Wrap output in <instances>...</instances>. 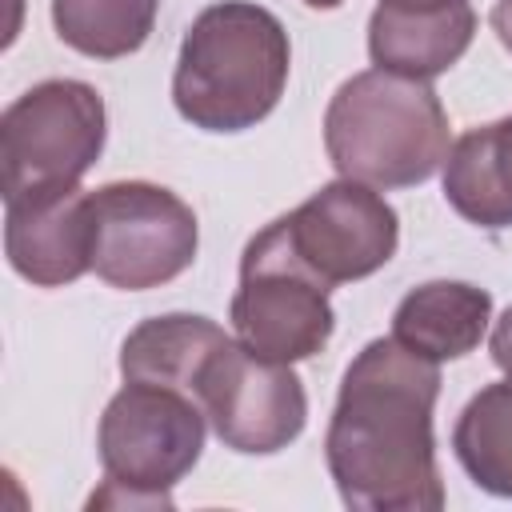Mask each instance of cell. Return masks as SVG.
I'll list each match as a JSON object with an SVG mask.
<instances>
[{"label": "cell", "instance_id": "obj_1", "mask_svg": "<svg viewBox=\"0 0 512 512\" xmlns=\"http://www.w3.org/2000/svg\"><path fill=\"white\" fill-rule=\"evenodd\" d=\"M440 364L396 336L368 340L344 368L324 436V460L340 500L356 512H436L444 480L436 468L432 408Z\"/></svg>", "mask_w": 512, "mask_h": 512}, {"label": "cell", "instance_id": "obj_2", "mask_svg": "<svg viewBox=\"0 0 512 512\" xmlns=\"http://www.w3.org/2000/svg\"><path fill=\"white\" fill-rule=\"evenodd\" d=\"M288 68V32L264 4L216 0L180 40L172 104L200 132H244L272 116Z\"/></svg>", "mask_w": 512, "mask_h": 512}, {"label": "cell", "instance_id": "obj_3", "mask_svg": "<svg viewBox=\"0 0 512 512\" xmlns=\"http://www.w3.org/2000/svg\"><path fill=\"white\" fill-rule=\"evenodd\" d=\"M324 148L332 168L348 180L412 188L448 160V112L428 80L368 68L332 92L324 112Z\"/></svg>", "mask_w": 512, "mask_h": 512}, {"label": "cell", "instance_id": "obj_4", "mask_svg": "<svg viewBox=\"0 0 512 512\" xmlns=\"http://www.w3.org/2000/svg\"><path fill=\"white\" fill-rule=\"evenodd\" d=\"M204 420L196 396L168 384L124 380L100 416L96 452L104 488L92 496V508H168V492L204 452Z\"/></svg>", "mask_w": 512, "mask_h": 512}, {"label": "cell", "instance_id": "obj_5", "mask_svg": "<svg viewBox=\"0 0 512 512\" xmlns=\"http://www.w3.org/2000/svg\"><path fill=\"white\" fill-rule=\"evenodd\" d=\"M108 112L84 80H40L0 116V188L8 200L80 188L100 160Z\"/></svg>", "mask_w": 512, "mask_h": 512}, {"label": "cell", "instance_id": "obj_6", "mask_svg": "<svg viewBox=\"0 0 512 512\" xmlns=\"http://www.w3.org/2000/svg\"><path fill=\"white\" fill-rule=\"evenodd\" d=\"M328 292L332 288L292 252L284 220H272L240 256V284L228 308L232 332L256 356L284 364L308 360L328 348L336 328Z\"/></svg>", "mask_w": 512, "mask_h": 512}, {"label": "cell", "instance_id": "obj_7", "mask_svg": "<svg viewBox=\"0 0 512 512\" xmlns=\"http://www.w3.org/2000/svg\"><path fill=\"white\" fill-rule=\"evenodd\" d=\"M88 216L92 272L120 292L160 288L196 260V212L164 184L112 180L88 192Z\"/></svg>", "mask_w": 512, "mask_h": 512}, {"label": "cell", "instance_id": "obj_8", "mask_svg": "<svg viewBox=\"0 0 512 512\" xmlns=\"http://www.w3.org/2000/svg\"><path fill=\"white\" fill-rule=\"evenodd\" d=\"M196 400L220 444L244 456H272L308 424V396L292 364L256 356L232 336L208 356Z\"/></svg>", "mask_w": 512, "mask_h": 512}, {"label": "cell", "instance_id": "obj_9", "mask_svg": "<svg viewBox=\"0 0 512 512\" xmlns=\"http://www.w3.org/2000/svg\"><path fill=\"white\" fill-rule=\"evenodd\" d=\"M280 220L292 252L328 288L380 272L400 244L396 208L372 184L348 176L316 188L300 208Z\"/></svg>", "mask_w": 512, "mask_h": 512}, {"label": "cell", "instance_id": "obj_10", "mask_svg": "<svg viewBox=\"0 0 512 512\" xmlns=\"http://www.w3.org/2000/svg\"><path fill=\"white\" fill-rule=\"evenodd\" d=\"M4 256L36 288H64L92 272L88 192H44L4 204Z\"/></svg>", "mask_w": 512, "mask_h": 512}, {"label": "cell", "instance_id": "obj_11", "mask_svg": "<svg viewBox=\"0 0 512 512\" xmlns=\"http://www.w3.org/2000/svg\"><path fill=\"white\" fill-rule=\"evenodd\" d=\"M472 36H476V12L468 0L428 12L376 4L368 20V56L376 68L432 80L468 52Z\"/></svg>", "mask_w": 512, "mask_h": 512}, {"label": "cell", "instance_id": "obj_12", "mask_svg": "<svg viewBox=\"0 0 512 512\" xmlns=\"http://www.w3.org/2000/svg\"><path fill=\"white\" fill-rule=\"evenodd\" d=\"M492 324V292L468 280H428L412 288L392 312V336L436 364L480 348Z\"/></svg>", "mask_w": 512, "mask_h": 512}, {"label": "cell", "instance_id": "obj_13", "mask_svg": "<svg viewBox=\"0 0 512 512\" xmlns=\"http://www.w3.org/2000/svg\"><path fill=\"white\" fill-rule=\"evenodd\" d=\"M444 200L476 228H512V116L480 124L448 148Z\"/></svg>", "mask_w": 512, "mask_h": 512}, {"label": "cell", "instance_id": "obj_14", "mask_svg": "<svg viewBox=\"0 0 512 512\" xmlns=\"http://www.w3.org/2000/svg\"><path fill=\"white\" fill-rule=\"evenodd\" d=\"M224 340L228 332L216 320L192 316V312H168V316L140 320L120 344V376L168 384V388L196 396L200 372Z\"/></svg>", "mask_w": 512, "mask_h": 512}, {"label": "cell", "instance_id": "obj_15", "mask_svg": "<svg viewBox=\"0 0 512 512\" xmlns=\"http://www.w3.org/2000/svg\"><path fill=\"white\" fill-rule=\"evenodd\" d=\"M452 452L468 480L500 500H512V380L484 384L452 428Z\"/></svg>", "mask_w": 512, "mask_h": 512}, {"label": "cell", "instance_id": "obj_16", "mask_svg": "<svg viewBox=\"0 0 512 512\" xmlns=\"http://www.w3.org/2000/svg\"><path fill=\"white\" fill-rule=\"evenodd\" d=\"M160 0H52L56 36L92 60H120L148 44Z\"/></svg>", "mask_w": 512, "mask_h": 512}, {"label": "cell", "instance_id": "obj_17", "mask_svg": "<svg viewBox=\"0 0 512 512\" xmlns=\"http://www.w3.org/2000/svg\"><path fill=\"white\" fill-rule=\"evenodd\" d=\"M488 352H492V364L512 380V304L500 312V320L492 324V336H488Z\"/></svg>", "mask_w": 512, "mask_h": 512}, {"label": "cell", "instance_id": "obj_18", "mask_svg": "<svg viewBox=\"0 0 512 512\" xmlns=\"http://www.w3.org/2000/svg\"><path fill=\"white\" fill-rule=\"evenodd\" d=\"M492 32H496V40L512 52V0H496V4H492Z\"/></svg>", "mask_w": 512, "mask_h": 512}, {"label": "cell", "instance_id": "obj_19", "mask_svg": "<svg viewBox=\"0 0 512 512\" xmlns=\"http://www.w3.org/2000/svg\"><path fill=\"white\" fill-rule=\"evenodd\" d=\"M380 4H392V8H412V12H428V8H448V4H460V0H380Z\"/></svg>", "mask_w": 512, "mask_h": 512}, {"label": "cell", "instance_id": "obj_20", "mask_svg": "<svg viewBox=\"0 0 512 512\" xmlns=\"http://www.w3.org/2000/svg\"><path fill=\"white\" fill-rule=\"evenodd\" d=\"M308 8H316V12H328V8H340L344 0H304Z\"/></svg>", "mask_w": 512, "mask_h": 512}]
</instances>
